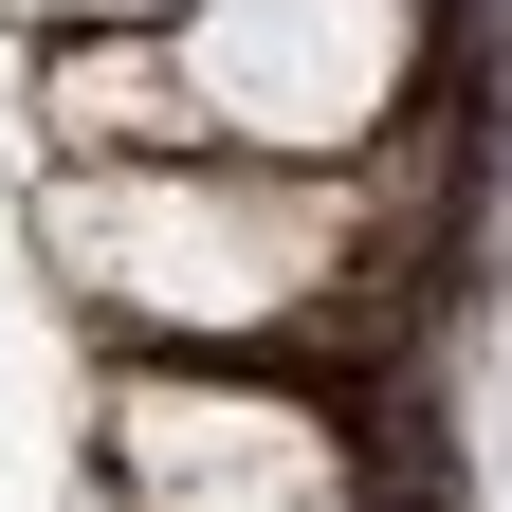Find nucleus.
<instances>
[{
    "label": "nucleus",
    "instance_id": "obj_1",
    "mask_svg": "<svg viewBox=\"0 0 512 512\" xmlns=\"http://www.w3.org/2000/svg\"><path fill=\"white\" fill-rule=\"evenodd\" d=\"M37 275L147 348H256L348 311L366 275V183L348 165H256V147H147V165H55L37 183Z\"/></svg>",
    "mask_w": 512,
    "mask_h": 512
},
{
    "label": "nucleus",
    "instance_id": "obj_3",
    "mask_svg": "<svg viewBox=\"0 0 512 512\" xmlns=\"http://www.w3.org/2000/svg\"><path fill=\"white\" fill-rule=\"evenodd\" d=\"M165 74L202 110V147L256 165H366L421 92V0H183Z\"/></svg>",
    "mask_w": 512,
    "mask_h": 512
},
{
    "label": "nucleus",
    "instance_id": "obj_6",
    "mask_svg": "<svg viewBox=\"0 0 512 512\" xmlns=\"http://www.w3.org/2000/svg\"><path fill=\"white\" fill-rule=\"evenodd\" d=\"M74 512H110V494H74Z\"/></svg>",
    "mask_w": 512,
    "mask_h": 512
},
{
    "label": "nucleus",
    "instance_id": "obj_2",
    "mask_svg": "<svg viewBox=\"0 0 512 512\" xmlns=\"http://www.w3.org/2000/svg\"><path fill=\"white\" fill-rule=\"evenodd\" d=\"M92 494L110 512H366L348 403L238 384L220 348H147L92 384Z\"/></svg>",
    "mask_w": 512,
    "mask_h": 512
},
{
    "label": "nucleus",
    "instance_id": "obj_4",
    "mask_svg": "<svg viewBox=\"0 0 512 512\" xmlns=\"http://www.w3.org/2000/svg\"><path fill=\"white\" fill-rule=\"evenodd\" d=\"M37 147L55 165H147V147H202V110L165 74V19H92L37 55Z\"/></svg>",
    "mask_w": 512,
    "mask_h": 512
},
{
    "label": "nucleus",
    "instance_id": "obj_5",
    "mask_svg": "<svg viewBox=\"0 0 512 512\" xmlns=\"http://www.w3.org/2000/svg\"><path fill=\"white\" fill-rule=\"evenodd\" d=\"M19 37H92V19H183V0H0Z\"/></svg>",
    "mask_w": 512,
    "mask_h": 512
}]
</instances>
